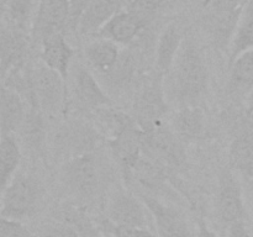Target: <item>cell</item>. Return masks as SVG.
<instances>
[{
    "label": "cell",
    "instance_id": "6da1fadb",
    "mask_svg": "<svg viewBox=\"0 0 253 237\" xmlns=\"http://www.w3.org/2000/svg\"><path fill=\"white\" fill-rule=\"evenodd\" d=\"M167 76L172 80L175 99L183 105L197 104L208 88V66L202 47L193 39H185L174 64Z\"/></svg>",
    "mask_w": 253,
    "mask_h": 237
},
{
    "label": "cell",
    "instance_id": "7a4b0ae2",
    "mask_svg": "<svg viewBox=\"0 0 253 237\" xmlns=\"http://www.w3.org/2000/svg\"><path fill=\"white\" fill-rule=\"evenodd\" d=\"M44 198V188L36 177L16 174L2 189L1 217L22 221L37 214Z\"/></svg>",
    "mask_w": 253,
    "mask_h": 237
},
{
    "label": "cell",
    "instance_id": "3957f363",
    "mask_svg": "<svg viewBox=\"0 0 253 237\" xmlns=\"http://www.w3.org/2000/svg\"><path fill=\"white\" fill-rule=\"evenodd\" d=\"M143 152L166 168H182L187 163V153L182 138L165 122L145 132Z\"/></svg>",
    "mask_w": 253,
    "mask_h": 237
},
{
    "label": "cell",
    "instance_id": "277c9868",
    "mask_svg": "<svg viewBox=\"0 0 253 237\" xmlns=\"http://www.w3.org/2000/svg\"><path fill=\"white\" fill-rule=\"evenodd\" d=\"M162 78L161 74L156 73L152 79H148L147 83L143 84L133 100V118L145 132L163 122L162 118L167 113Z\"/></svg>",
    "mask_w": 253,
    "mask_h": 237
},
{
    "label": "cell",
    "instance_id": "5b68a950",
    "mask_svg": "<svg viewBox=\"0 0 253 237\" xmlns=\"http://www.w3.org/2000/svg\"><path fill=\"white\" fill-rule=\"evenodd\" d=\"M63 180L69 192L82 199H89L99 188V168L93 153L84 152L71 158L63 168Z\"/></svg>",
    "mask_w": 253,
    "mask_h": 237
},
{
    "label": "cell",
    "instance_id": "8992f818",
    "mask_svg": "<svg viewBox=\"0 0 253 237\" xmlns=\"http://www.w3.org/2000/svg\"><path fill=\"white\" fill-rule=\"evenodd\" d=\"M216 211L220 221L227 225L246 220L244 188L237 179L234 169L225 168L219 174V188L216 195Z\"/></svg>",
    "mask_w": 253,
    "mask_h": 237
},
{
    "label": "cell",
    "instance_id": "52a82bcc",
    "mask_svg": "<svg viewBox=\"0 0 253 237\" xmlns=\"http://www.w3.org/2000/svg\"><path fill=\"white\" fill-rule=\"evenodd\" d=\"M31 77L32 89L39 108L47 114H58L63 109L66 99V79L58 72L44 66L42 62L35 67Z\"/></svg>",
    "mask_w": 253,
    "mask_h": 237
},
{
    "label": "cell",
    "instance_id": "ba28073f",
    "mask_svg": "<svg viewBox=\"0 0 253 237\" xmlns=\"http://www.w3.org/2000/svg\"><path fill=\"white\" fill-rule=\"evenodd\" d=\"M230 164L242 177H253V114L240 116L235 123L229 150Z\"/></svg>",
    "mask_w": 253,
    "mask_h": 237
},
{
    "label": "cell",
    "instance_id": "9c48e42d",
    "mask_svg": "<svg viewBox=\"0 0 253 237\" xmlns=\"http://www.w3.org/2000/svg\"><path fill=\"white\" fill-rule=\"evenodd\" d=\"M155 221L158 237H192L189 224L179 210L150 195H141Z\"/></svg>",
    "mask_w": 253,
    "mask_h": 237
},
{
    "label": "cell",
    "instance_id": "30bf717a",
    "mask_svg": "<svg viewBox=\"0 0 253 237\" xmlns=\"http://www.w3.org/2000/svg\"><path fill=\"white\" fill-rule=\"evenodd\" d=\"M143 136L145 132L133 120L118 135L109 138L114 158L128 174L143 155Z\"/></svg>",
    "mask_w": 253,
    "mask_h": 237
},
{
    "label": "cell",
    "instance_id": "8fae6325",
    "mask_svg": "<svg viewBox=\"0 0 253 237\" xmlns=\"http://www.w3.org/2000/svg\"><path fill=\"white\" fill-rule=\"evenodd\" d=\"M148 209L142 199L127 192H119L111 198L108 207V220L115 225L148 229Z\"/></svg>",
    "mask_w": 253,
    "mask_h": 237
},
{
    "label": "cell",
    "instance_id": "7c38bea8",
    "mask_svg": "<svg viewBox=\"0 0 253 237\" xmlns=\"http://www.w3.org/2000/svg\"><path fill=\"white\" fill-rule=\"evenodd\" d=\"M69 1L68 0H40L37 19L35 21V34L42 39L53 34H64L69 29Z\"/></svg>",
    "mask_w": 253,
    "mask_h": 237
},
{
    "label": "cell",
    "instance_id": "4fadbf2b",
    "mask_svg": "<svg viewBox=\"0 0 253 237\" xmlns=\"http://www.w3.org/2000/svg\"><path fill=\"white\" fill-rule=\"evenodd\" d=\"M242 7L208 12L205 19V30L214 46L220 51H226L231 46Z\"/></svg>",
    "mask_w": 253,
    "mask_h": 237
},
{
    "label": "cell",
    "instance_id": "5bb4252c",
    "mask_svg": "<svg viewBox=\"0 0 253 237\" xmlns=\"http://www.w3.org/2000/svg\"><path fill=\"white\" fill-rule=\"evenodd\" d=\"M74 91L77 99L86 109L99 110L101 108L114 106V101L101 88L93 73L83 66H79L74 72Z\"/></svg>",
    "mask_w": 253,
    "mask_h": 237
},
{
    "label": "cell",
    "instance_id": "9a60e30c",
    "mask_svg": "<svg viewBox=\"0 0 253 237\" xmlns=\"http://www.w3.org/2000/svg\"><path fill=\"white\" fill-rule=\"evenodd\" d=\"M27 49V39L24 31L12 25L1 27V79L14 69L24 66Z\"/></svg>",
    "mask_w": 253,
    "mask_h": 237
},
{
    "label": "cell",
    "instance_id": "2e32d148",
    "mask_svg": "<svg viewBox=\"0 0 253 237\" xmlns=\"http://www.w3.org/2000/svg\"><path fill=\"white\" fill-rule=\"evenodd\" d=\"M41 47L40 58L42 63L67 79L74 49L67 42L64 34H53L44 37L41 40Z\"/></svg>",
    "mask_w": 253,
    "mask_h": 237
},
{
    "label": "cell",
    "instance_id": "e0dca14e",
    "mask_svg": "<svg viewBox=\"0 0 253 237\" xmlns=\"http://www.w3.org/2000/svg\"><path fill=\"white\" fill-rule=\"evenodd\" d=\"M170 127L182 140L197 141L207 135L205 113L197 104L183 105L172 116Z\"/></svg>",
    "mask_w": 253,
    "mask_h": 237
},
{
    "label": "cell",
    "instance_id": "ac0fdd59",
    "mask_svg": "<svg viewBox=\"0 0 253 237\" xmlns=\"http://www.w3.org/2000/svg\"><path fill=\"white\" fill-rule=\"evenodd\" d=\"M183 35L177 24H169L161 32L156 44V73L162 77L167 76L174 64L179 49L182 47Z\"/></svg>",
    "mask_w": 253,
    "mask_h": 237
},
{
    "label": "cell",
    "instance_id": "d6986e66",
    "mask_svg": "<svg viewBox=\"0 0 253 237\" xmlns=\"http://www.w3.org/2000/svg\"><path fill=\"white\" fill-rule=\"evenodd\" d=\"M26 111L21 94L6 85L0 93V128L1 135H14L25 122Z\"/></svg>",
    "mask_w": 253,
    "mask_h": 237
},
{
    "label": "cell",
    "instance_id": "ffe728a7",
    "mask_svg": "<svg viewBox=\"0 0 253 237\" xmlns=\"http://www.w3.org/2000/svg\"><path fill=\"white\" fill-rule=\"evenodd\" d=\"M125 0H93L82 15L77 26L81 35H91L100 31L101 27L116 14L121 11Z\"/></svg>",
    "mask_w": 253,
    "mask_h": 237
},
{
    "label": "cell",
    "instance_id": "44dd1931",
    "mask_svg": "<svg viewBox=\"0 0 253 237\" xmlns=\"http://www.w3.org/2000/svg\"><path fill=\"white\" fill-rule=\"evenodd\" d=\"M143 31L140 22L127 11L116 12L98 32L100 37L115 42L118 44H130Z\"/></svg>",
    "mask_w": 253,
    "mask_h": 237
},
{
    "label": "cell",
    "instance_id": "7402d4cb",
    "mask_svg": "<svg viewBox=\"0 0 253 237\" xmlns=\"http://www.w3.org/2000/svg\"><path fill=\"white\" fill-rule=\"evenodd\" d=\"M120 54L119 44L103 37L90 42L84 48V56L89 66L101 76H105L114 68Z\"/></svg>",
    "mask_w": 253,
    "mask_h": 237
},
{
    "label": "cell",
    "instance_id": "603a6c76",
    "mask_svg": "<svg viewBox=\"0 0 253 237\" xmlns=\"http://www.w3.org/2000/svg\"><path fill=\"white\" fill-rule=\"evenodd\" d=\"M230 86L237 94H247L253 89V48L240 53L230 62Z\"/></svg>",
    "mask_w": 253,
    "mask_h": 237
},
{
    "label": "cell",
    "instance_id": "cb8c5ba5",
    "mask_svg": "<svg viewBox=\"0 0 253 237\" xmlns=\"http://www.w3.org/2000/svg\"><path fill=\"white\" fill-rule=\"evenodd\" d=\"M253 48V0H246L230 46V62L240 53Z\"/></svg>",
    "mask_w": 253,
    "mask_h": 237
},
{
    "label": "cell",
    "instance_id": "d4e9b609",
    "mask_svg": "<svg viewBox=\"0 0 253 237\" xmlns=\"http://www.w3.org/2000/svg\"><path fill=\"white\" fill-rule=\"evenodd\" d=\"M21 162V151L17 140L12 133L1 135L0 140V175L1 190L16 175V170Z\"/></svg>",
    "mask_w": 253,
    "mask_h": 237
},
{
    "label": "cell",
    "instance_id": "484cf974",
    "mask_svg": "<svg viewBox=\"0 0 253 237\" xmlns=\"http://www.w3.org/2000/svg\"><path fill=\"white\" fill-rule=\"evenodd\" d=\"M136 71H137V61L135 54L128 49H125L121 51L119 61L116 62L114 68L103 77L108 79V84L115 88H126L132 83Z\"/></svg>",
    "mask_w": 253,
    "mask_h": 237
},
{
    "label": "cell",
    "instance_id": "4316f807",
    "mask_svg": "<svg viewBox=\"0 0 253 237\" xmlns=\"http://www.w3.org/2000/svg\"><path fill=\"white\" fill-rule=\"evenodd\" d=\"M162 2V0H130L125 10H127L145 30L156 19Z\"/></svg>",
    "mask_w": 253,
    "mask_h": 237
},
{
    "label": "cell",
    "instance_id": "83f0119b",
    "mask_svg": "<svg viewBox=\"0 0 253 237\" xmlns=\"http://www.w3.org/2000/svg\"><path fill=\"white\" fill-rule=\"evenodd\" d=\"M64 222L71 225L78 237H105V234L91 222L83 211L68 209L64 212Z\"/></svg>",
    "mask_w": 253,
    "mask_h": 237
},
{
    "label": "cell",
    "instance_id": "f1b7e54d",
    "mask_svg": "<svg viewBox=\"0 0 253 237\" xmlns=\"http://www.w3.org/2000/svg\"><path fill=\"white\" fill-rule=\"evenodd\" d=\"M5 4L12 26L25 31L34 9V0H5Z\"/></svg>",
    "mask_w": 253,
    "mask_h": 237
},
{
    "label": "cell",
    "instance_id": "f546056e",
    "mask_svg": "<svg viewBox=\"0 0 253 237\" xmlns=\"http://www.w3.org/2000/svg\"><path fill=\"white\" fill-rule=\"evenodd\" d=\"M103 230L104 232L111 235L113 237H158V235L152 234L150 230L145 229V227L115 225L109 220L104 221Z\"/></svg>",
    "mask_w": 253,
    "mask_h": 237
},
{
    "label": "cell",
    "instance_id": "4dcf8cb0",
    "mask_svg": "<svg viewBox=\"0 0 253 237\" xmlns=\"http://www.w3.org/2000/svg\"><path fill=\"white\" fill-rule=\"evenodd\" d=\"M0 237H35L32 232L19 220L1 217Z\"/></svg>",
    "mask_w": 253,
    "mask_h": 237
},
{
    "label": "cell",
    "instance_id": "1f68e13d",
    "mask_svg": "<svg viewBox=\"0 0 253 237\" xmlns=\"http://www.w3.org/2000/svg\"><path fill=\"white\" fill-rule=\"evenodd\" d=\"M69 1V15H71V21H69V29L76 30L78 26V22L81 20L82 15L85 12L89 5L93 2V0H68Z\"/></svg>",
    "mask_w": 253,
    "mask_h": 237
},
{
    "label": "cell",
    "instance_id": "d6a6232c",
    "mask_svg": "<svg viewBox=\"0 0 253 237\" xmlns=\"http://www.w3.org/2000/svg\"><path fill=\"white\" fill-rule=\"evenodd\" d=\"M78 235L73 230L71 225L67 222L62 224H52L42 230L39 237H77Z\"/></svg>",
    "mask_w": 253,
    "mask_h": 237
},
{
    "label": "cell",
    "instance_id": "836d02e7",
    "mask_svg": "<svg viewBox=\"0 0 253 237\" xmlns=\"http://www.w3.org/2000/svg\"><path fill=\"white\" fill-rule=\"evenodd\" d=\"M246 0H205L209 11L216 10H234L244 6Z\"/></svg>",
    "mask_w": 253,
    "mask_h": 237
},
{
    "label": "cell",
    "instance_id": "e575fe53",
    "mask_svg": "<svg viewBox=\"0 0 253 237\" xmlns=\"http://www.w3.org/2000/svg\"><path fill=\"white\" fill-rule=\"evenodd\" d=\"M227 237H252V232L247 226L246 220L230 225L227 230Z\"/></svg>",
    "mask_w": 253,
    "mask_h": 237
},
{
    "label": "cell",
    "instance_id": "d590c367",
    "mask_svg": "<svg viewBox=\"0 0 253 237\" xmlns=\"http://www.w3.org/2000/svg\"><path fill=\"white\" fill-rule=\"evenodd\" d=\"M198 237H217V235L208 226L204 220H199V222H198Z\"/></svg>",
    "mask_w": 253,
    "mask_h": 237
},
{
    "label": "cell",
    "instance_id": "8d00e7d4",
    "mask_svg": "<svg viewBox=\"0 0 253 237\" xmlns=\"http://www.w3.org/2000/svg\"><path fill=\"white\" fill-rule=\"evenodd\" d=\"M246 111L250 114H253V89L246 96Z\"/></svg>",
    "mask_w": 253,
    "mask_h": 237
},
{
    "label": "cell",
    "instance_id": "74e56055",
    "mask_svg": "<svg viewBox=\"0 0 253 237\" xmlns=\"http://www.w3.org/2000/svg\"><path fill=\"white\" fill-rule=\"evenodd\" d=\"M246 182H247V190H249V197L253 206V177L246 178Z\"/></svg>",
    "mask_w": 253,
    "mask_h": 237
},
{
    "label": "cell",
    "instance_id": "f35d334b",
    "mask_svg": "<svg viewBox=\"0 0 253 237\" xmlns=\"http://www.w3.org/2000/svg\"><path fill=\"white\" fill-rule=\"evenodd\" d=\"M104 234H105V237H113V236H111V235H109V234H106V232H104Z\"/></svg>",
    "mask_w": 253,
    "mask_h": 237
},
{
    "label": "cell",
    "instance_id": "ab89813d",
    "mask_svg": "<svg viewBox=\"0 0 253 237\" xmlns=\"http://www.w3.org/2000/svg\"><path fill=\"white\" fill-rule=\"evenodd\" d=\"M252 237H253V231H252Z\"/></svg>",
    "mask_w": 253,
    "mask_h": 237
},
{
    "label": "cell",
    "instance_id": "60d3db41",
    "mask_svg": "<svg viewBox=\"0 0 253 237\" xmlns=\"http://www.w3.org/2000/svg\"><path fill=\"white\" fill-rule=\"evenodd\" d=\"M162 1H165V0H162Z\"/></svg>",
    "mask_w": 253,
    "mask_h": 237
}]
</instances>
